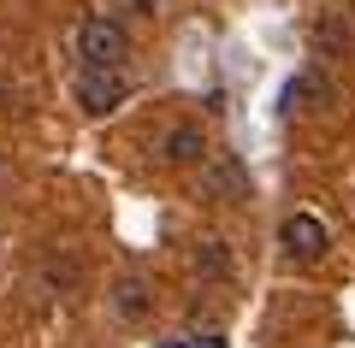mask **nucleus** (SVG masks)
I'll use <instances>...</instances> for the list:
<instances>
[{"instance_id": "f03ea898", "label": "nucleus", "mask_w": 355, "mask_h": 348, "mask_svg": "<svg viewBox=\"0 0 355 348\" xmlns=\"http://www.w3.org/2000/svg\"><path fill=\"white\" fill-rule=\"evenodd\" d=\"M71 100H77L83 118H113V112L130 100V83H125V71H89V65H77Z\"/></svg>"}, {"instance_id": "7ed1b4c3", "label": "nucleus", "mask_w": 355, "mask_h": 348, "mask_svg": "<svg viewBox=\"0 0 355 348\" xmlns=\"http://www.w3.org/2000/svg\"><path fill=\"white\" fill-rule=\"evenodd\" d=\"M279 248H284V260H291V266H320V260H326V248H331L326 219H320V212H291V219L279 224Z\"/></svg>"}, {"instance_id": "423d86ee", "label": "nucleus", "mask_w": 355, "mask_h": 348, "mask_svg": "<svg viewBox=\"0 0 355 348\" xmlns=\"http://www.w3.org/2000/svg\"><path fill=\"white\" fill-rule=\"evenodd\" d=\"M196 272H202L207 289H231V277H237V260H231V248L219 237H202L196 242Z\"/></svg>"}, {"instance_id": "6e6552de", "label": "nucleus", "mask_w": 355, "mask_h": 348, "mask_svg": "<svg viewBox=\"0 0 355 348\" xmlns=\"http://www.w3.org/2000/svg\"><path fill=\"white\" fill-rule=\"evenodd\" d=\"M113 301H119V313H125V319H142V313L154 307V295H148V277H119Z\"/></svg>"}, {"instance_id": "39448f33", "label": "nucleus", "mask_w": 355, "mask_h": 348, "mask_svg": "<svg viewBox=\"0 0 355 348\" xmlns=\"http://www.w3.org/2000/svg\"><path fill=\"white\" fill-rule=\"evenodd\" d=\"M160 160H166V165H202V160H207L202 125H190V118H184V125H172V130L160 136Z\"/></svg>"}, {"instance_id": "1a4fd4ad", "label": "nucleus", "mask_w": 355, "mask_h": 348, "mask_svg": "<svg viewBox=\"0 0 355 348\" xmlns=\"http://www.w3.org/2000/svg\"><path fill=\"white\" fill-rule=\"evenodd\" d=\"M125 6H130V12H142V18H154V12H160V0H125Z\"/></svg>"}, {"instance_id": "f257e3e1", "label": "nucleus", "mask_w": 355, "mask_h": 348, "mask_svg": "<svg viewBox=\"0 0 355 348\" xmlns=\"http://www.w3.org/2000/svg\"><path fill=\"white\" fill-rule=\"evenodd\" d=\"M130 53V36L119 18H83L77 24V65H89V71H119Z\"/></svg>"}, {"instance_id": "20e7f679", "label": "nucleus", "mask_w": 355, "mask_h": 348, "mask_svg": "<svg viewBox=\"0 0 355 348\" xmlns=\"http://www.w3.org/2000/svg\"><path fill=\"white\" fill-rule=\"evenodd\" d=\"M202 195L207 201H249V172L237 154H207L202 160Z\"/></svg>"}, {"instance_id": "0eeeda50", "label": "nucleus", "mask_w": 355, "mask_h": 348, "mask_svg": "<svg viewBox=\"0 0 355 348\" xmlns=\"http://www.w3.org/2000/svg\"><path fill=\"white\" fill-rule=\"evenodd\" d=\"M308 36H314V48L331 53V59H349V53H355V24L338 18V12H320L314 24H308Z\"/></svg>"}]
</instances>
